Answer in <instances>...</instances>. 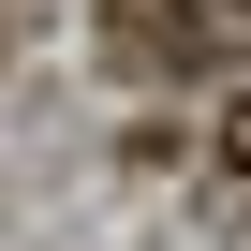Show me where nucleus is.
<instances>
[{
    "mask_svg": "<svg viewBox=\"0 0 251 251\" xmlns=\"http://www.w3.org/2000/svg\"><path fill=\"white\" fill-rule=\"evenodd\" d=\"M103 15H118V59H148V74L251 45V0H103Z\"/></svg>",
    "mask_w": 251,
    "mask_h": 251,
    "instance_id": "1",
    "label": "nucleus"
},
{
    "mask_svg": "<svg viewBox=\"0 0 251 251\" xmlns=\"http://www.w3.org/2000/svg\"><path fill=\"white\" fill-rule=\"evenodd\" d=\"M222 163H236V177H251V89H236V118H222Z\"/></svg>",
    "mask_w": 251,
    "mask_h": 251,
    "instance_id": "2",
    "label": "nucleus"
}]
</instances>
